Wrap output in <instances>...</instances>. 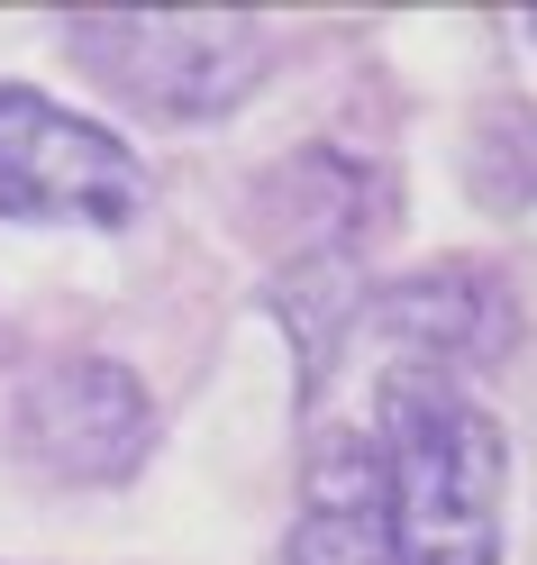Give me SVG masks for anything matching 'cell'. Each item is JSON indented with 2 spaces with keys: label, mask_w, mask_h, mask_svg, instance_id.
Returning a JSON list of instances; mask_svg holds the SVG:
<instances>
[{
  "label": "cell",
  "mask_w": 537,
  "mask_h": 565,
  "mask_svg": "<svg viewBox=\"0 0 537 565\" xmlns=\"http://www.w3.org/2000/svg\"><path fill=\"white\" fill-rule=\"evenodd\" d=\"M10 438L55 483H128L155 447V402L119 356H64L19 383Z\"/></svg>",
  "instance_id": "obj_4"
},
{
  "label": "cell",
  "mask_w": 537,
  "mask_h": 565,
  "mask_svg": "<svg viewBox=\"0 0 537 565\" xmlns=\"http://www.w3.org/2000/svg\"><path fill=\"white\" fill-rule=\"evenodd\" d=\"M374 447L391 475V539L401 565H501L511 502V438L455 374L391 365L374 402Z\"/></svg>",
  "instance_id": "obj_1"
},
{
  "label": "cell",
  "mask_w": 537,
  "mask_h": 565,
  "mask_svg": "<svg viewBox=\"0 0 537 565\" xmlns=\"http://www.w3.org/2000/svg\"><path fill=\"white\" fill-rule=\"evenodd\" d=\"M374 320H383L391 347H401V365H428V374H464V365H492V356L519 347L511 282H501L492 265H474V256H438V265L401 274L374 301Z\"/></svg>",
  "instance_id": "obj_5"
},
{
  "label": "cell",
  "mask_w": 537,
  "mask_h": 565,
  "mask_svg": "<svg viewBox=\"0 0 537 565\" xmlns=\"http://www.w3.org/2000/svg\"><path fill=\"white\" fill-rule=\"evenodd\" d=\"M64 46L110 100L164 128L228 119L273 74V38L237 10H92L64 28Z\"/></svg>",
  "instance_id": "obj_2"
},
{
  "label": "cell",
  "mask_w": 537,
  "mask_h": 565,
  "mask_svg": "<svg viewBox=\"0 0 537 565\" xmlns=\"http://www.w3.org/2000/svg\"><path fill=\"white\" fill-rule=\"evenodd\" d=\"M265 210H282L292 256H365L391 220V183L346 147H310L265 183Z\"/></svg>",
  "instance_id": "obj_7"
},
{
  "label": "cell",
  "mask_w": 537,
  "mask_h": 565,
  "mask_svg": "<svg viewBox=\"0 0 537 565\" xmlns=\"http://www.w3.org/2000/svg\"><path fill=\"white\" fill-rule=\"evenodd\" d=\"M528 38H537V19H528Z\"/></svg>",
  "instance_id": "obj_9"
},
{
  "label": "cell",
  "mask_w": 537,
  "mask_h": 565,
  "mask_svg": "<svg viewBox=\"0 0 537 565\" xmlns=\"http://www.w3.org/2000/svg\"><path fill=\"white\" fill-rule=\"evenodd\" d=\"M282 565H401L391 539V475L365 429H319L301 466V520L282 539Z\"/></svg>",
  "instance_id": "obj_6"
},
{
  "label": "cell",
  "mask_w": 537,
  "mask_h": 565,
  "mask_svg": "<svg viewBox=\"0 0 537 565\" xmlns=\"http://www.w3.org/2000/svg\"><path fill=\"white\" fill-rule=\"evenodd\" d=\"M0 220L128 228V220H147V164L92 110H64L37 83H0Z\"/></svg>",
  "instance_id": "obj_3"
},
{
  "label": "cell",
  "mask_w": 537,
  "mask_h": 565,
  "mask_svg": "<svg viewBox=\"0 0 537 565\" xmlns=\"http://www.w3.org/2000/svg\"><path fill=\"white\" fill-rule=\"evenodd\" d=\"M355 310H365V256H292L273 282V320L301 356V393H319L337 365V347L355 338Z\"/></svg>",
  "instance_id": "obj_8"
}]
</instances>
